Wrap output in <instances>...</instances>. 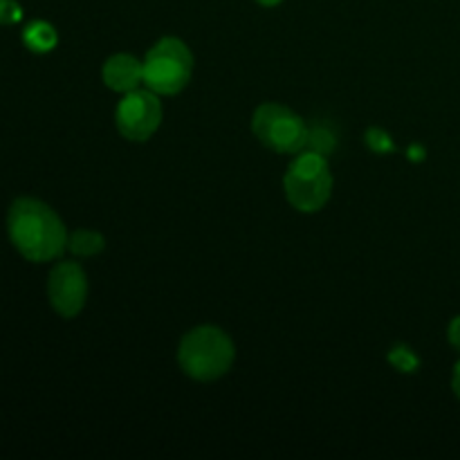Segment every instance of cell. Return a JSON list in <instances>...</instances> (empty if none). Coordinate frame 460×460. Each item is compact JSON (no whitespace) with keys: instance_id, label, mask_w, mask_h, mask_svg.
<instances>
[{"instance_id":"7a4b0ae2","label":"cell","mask_w":460,"mask_h":460,"mask_svg":"<svg viewBox=\"0 0 460 460\" xmlns=\"http://www.w3.org/2000/svg\"><path fill=\"white\" fill-rule=\"evenodd\" d=\"M236 359L232 337L218 326H196L178 344V364L196 382H216L227 376Z\"/></svg>"},{"instance_id":"9c48e42d","label":"cell","mask_w":460,"mask_h":460,"mask_svg":"<svg viewBox=\"0 0 460 460\" xmlns=\"http://www.w3.org/2000/svg\"><path fill=\"white\" fill-rule=\"evenodd\" d=\"M22 43L27 45V49L36 54H48L57 48L58 34L54 30V25L45 21H34L22 30Z\"/></svg>"},{"instance_id":"9a60e30c","label":"cell","mask_w":460,"mask_h":460,"mask_svg":"<svg viewBox=\"0 0 460 460\" xmlns=\"http://www.w3.org/2000/svg\"><path fill=\"white\" fill-rule=\"evenodd\" d=\"M447 340H449V344L454 346V349L460 350V314H458V317H454L452 322H449Z\"/></svg>"},{"instance_id":"ba28073f","label":"cell","mask_w":460,"mask_h":460,"mask_svg":"<svg viewBox=\"0 0 460 460\" xmlns=\"http://www.w3.org/2000/svg\"><path fill=\"white\" fill-rule=\"evenodd\" d=\"M102 81L112 93L126 94L144 85V61L128 52L112 54L102 66Z\"/></svg>"},{"instance_id":"8fae6325","label":"cell","mask_w":460,"mask_h":460,"mask_svg":"<svg viewBox=\"0 0 460 460\" xmlns=\"http://www.w3.org/2000/svg\"><path fill=\"white\" fill-rule=\"evenodd\" d=\"M337 148V137L328 126L317 124L308 128V142H305V151L319 153V155L328 157Z\"/></svg>"},{"instance_id":"e0dca14e","label":"cell","mask_w":460,"mask_h":460,"mask_svg":"<svg viewBox=\"0 0 460 460\" xmlns=\"http://www.w3.org/2000/svg\"><path fill=\"white\" fill-rule=\"evenodd\" d=\"M452 389H454V395L460 400V359L458 364L454 367V376H452Z\"/></svg>"},{"instance_id":"30bf717a","label":"cell","mask_w":460,"mask_h":460,"mask_svg":"<svg viewBox=\"0 0 460 460\" xmlns=\"http://www.w3.org/2000/svg\"><path fill=\"white\" fill-rule=\"evenodd\" d=\"M67 250L81 259H90V256H97L106 250V238L94 229H75L67 236Z\"/></svg>"},{"instance_id":"6da1fadb","label":"cell","mask_w":460,"mask_h":460,"mask_svg":"<svg viewBox=\"0 0 460 460\" xmlns=\"http://www.w3.org/2000/svg\"><path fill=\"white\" fill-rule=\"evenodd\" d=\"M7 232L12 245L31 263H48L67 250V229L57 211L36 198H18L9 207Z\"/></svg>"},{"instance_id":"7c38bea8","label":"cell","mask_w":460,"mask_h":460,"mask_svg":"<svg viewBox=\"0 0 460 460\" xmlns=\"http://www.w3.org/2000/svg\"><path fill=\"white\" fill-rule=\"evenodd\" d=\"M389 364L394 368H398L400 373H416L420 368V359H418L416 350L409 349V346L398 344L389 350Z\"/></svg>"},{"instance_id":"4fadbf2b","label":"cell","mask_w":460,"mask_h":460,"mask_svg":"<svg viewBox=\"0 0 460 460\" xmlns=\"http://www.w3.org/2000/svg\"><path fill=\"white\" fill-rule=\"evenodd\" d=\"M364 142H367L368 151L377 153V155H389V153L395 151V142L385 128H377V126H371L364 135Z\"/></svg>"},{"instance_id":"3957f363","label":"cell","mask_w":460,"mask_h":460,"mask_svg":"<svg viewBox=\"0 0 460 460\" xmlns=\"http://www.w3.org/2000/svg\"><path fill=\"white\" fill-rule=\"evenodd\" d=\"M286 200L301 214H317L328 205L332 193V173L328 157L313 151L296 153L283 175Z\"/></svg>"},{"instance_id":"5bb4252c","label":"cell","mask_w":460,"mask_h":460,"mask_svg":"<svg viewBox=\"0 0 460 460\" xmlns=\"http://www.w3.org/2000/svg\"><path fill=\"white\" fill-rule=\"evenodd\" d=\"M22 18V9L16 0H0V25H13Z\"/></svg>"},{"instance_id":"52a82bcc","label":"cell","mask_w":460,"mask_h":460,"mask_svg":"<svg viewBox=\"0 0 460 460\" xmlns=\"http://www.w3.org/2000/svg\"><path fill=\"white\" fill-rule=\"evenodd\" d=\"M48 299L54 313L63 319H75L88 301V277L75 261H61L48 277Z\"/></svg>"},{"instance_id":"8992f818","label":"cell","mask_w":460,"mask_h":460,"mask_svg":"<svg viewBox=\"0 0 460 460\" xmlns=\"http://www.w3.org/2000/svg\"><path fill=\"white\" fill-rule=\"evenodd\" d=\"M164 108L160 94L148 88L126 93L115 108L117 133L128 142H146L162 126Z\"/></svg>"},{"instance_id":"5b68a950","label":"cell","mask_w":460,"mask_h":460,"mask_svg":"<svg viewBox=\"0 0 460 460\" xmlns=\"http://www.w3.org/2000/svg\"><path fill=\"white\" fill-rule=\"evenodd\" d=\"M310 126L283 103H261L252 115V133L263 146L281 155L305 151Z\"/></svg>"},{"instance_id":"2e32d148","label":"cell","mask_w":460,"mask_h":460,"mask_svg":"<svg viewBox=\"0 0 460 460\" xmlns=\"http://www.w3.org/2000/svg\"><path fill=\"white\" fill-rule=\"evenodd\" d=\"M407 157H409V160H411V162L425 160V148L418 146V144H413V146L407 148Z\"/></svg>"},{"instance_id":"277c9868","label":"cell","mask_w":460,"mask_h":460,"mask_svg":"<svg viewBox=\"0 0 460 460\" xmlns=\"http://www.w3.org/2000/svg\"><path fill=\"white\" fill-rule=\"evenodd\" d=\"M193 54L178 36H164L144 57V88L160 97L182 93L193 76Z\"/></svg>"},{"instance_id":"ac0fdd59","label":"cell","mask_w":460,"mask_h":460,"mask_svg":"<svg viewBox=\"0 0 460 460\" xmlns=\"http://www.w3.org/2000/svg\"><path fill=\"white\" fill-rule=\"evenodd\" d=\"M256 3L263 4V7H277V4L281 3V0H256Z\"/></svg>"}]
</instances>
